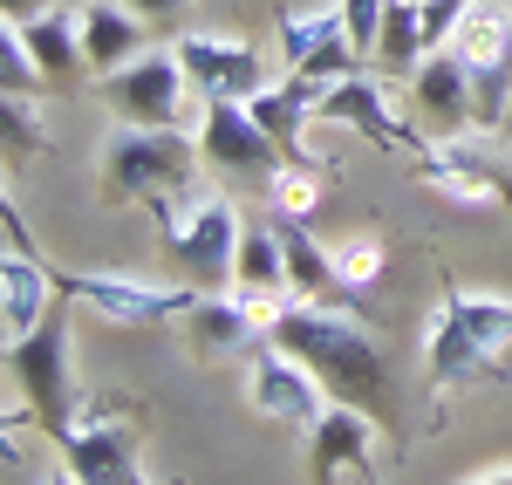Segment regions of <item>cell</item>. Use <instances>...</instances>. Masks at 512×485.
<instances>
[{
	"mask_svg": "<svg viewBox=\"0 0 512 485\" xmlns=\"http://www.w3.org/2000/svg\"><path fill=\"white\" fill-rule=\"evenodd\" d=\"M151 219H158V233H164V253L205 294H226L233 287V253H239V233H246L233 199H219V192H178V199L151 205Z\"/></svg>",
	"mask_w": 512,
	"mask_h": 485,
	"instance_id": "5",
	"label": "cell"
},
{
	"mask_svg": "<svg viewBox=\"0 0 512 485\" xmlns=\"http://www.w3.org/2000/svg\"><path fill=\"white\" fill-rule=\"evenodd\" d=\"M267 199H274V219H280V226L308 219V212L321 205V164H280L274 178H267Z\"/></svg>",
	"mask_w": 512,
	"mask_h": 485,
	"instance_id": "23",
	"label": "cell"
},
{
	"mask_svg": "<svg viewBox=\"0 0 512 485\" xmlns=\"http://www.w3.org/2000/svg\"><path fill=\"white\" fill-rule=\"evenodd\" d=\"M185 342H192V356H253L260 342H267V315H253L239 294H198V308L185 315Z\"/></svg>",
	"mask_w": 512,
	"mask_h": 485,
	"instance_id": "17",
	"label": "cell"
},
{
	"mask_svg": "<svg viewBox=\"0 0 512 485\" xmlns=\"http://www.w3.org/2000/svg\"><path fill=\"white\" fill-rule=\"evenodd\" d=\"M410 103H417V117L431 123L437 137H465L472 130V69H465V55L458 48H431L417 62V76H410Z\"/></svg>",
	"mask_w": 512,
	"mask_h": 485,
	"instance_id": "16",
	"label": "cell"
},
{
	"mask_svg": "<svg viewBox=\"0 0 512 485\" xmlns=\"http://www.w3.org/2000/svg\"><path fill=\"white\" fill-rule=\"evenodd\" d=\"M342 7V21H349V41L362 48V62H369V48L383 35V14H390V0H335Z\"/></svg>",
	"mask_w": 512,
	"mask_h": 485,
	"instance_id": "27",
	"label": "cell"
},
{
	"mask_svg": "<svg viewBox=\"0 0 512 485\" xmlns=\"http://www.w3.org/2000/svg\"><path fill=\"white\" fill-rule=\"evenodd\" d=\"M431 55V41H424V21H417V7L410 0H390V14H383V35L369 48V69L390 82H410L417 76V62Z\"/></svg>",
	"mask_w": 512,
	"mask_h": 485,
	"instance_id": "22",
	"label": "cell"
},
{
	"mask_svg": "<svg viewBox=\"0 0 512 485\" xmlns=\"http://www.w3.org/2000/svg\"><path fill=\"white\" fill-rule=\"evenodd\" d=\"M76 14H82V62H89V82L123 69V62H137V55L151 48V21H144L137 7H123V0H89Z\"/></svg>",
	"mask_w": 512,
	"mask_h": 485,
	"instance_id": "18",
	"label": "cell"
},
{
	"mask_svg": "<svg viewBox=\"0 0 512 485\" xmlns=\"http://www.w3.org/2000/svg\"><path fill=\"white\" fill-rule=\"evenodd\" d=\"M246 404L260 410V417H274V424L315 431L321 410L335 404V397L321 390V376L301 363V356H287L280 342H260V349L246 356Z\"/></svg>",
	"mask_w": 512,
	"mask_h": 485,
	"instance_id": "10",
	"label": "cell"
},
{
	"mask_svg": "<svg viewBox=\"0 0 512 485\" xmlns=\"http://www.w3.org/2000/svg\"><path fill=\"white\" fill-rule=\"evenodd\" d=\"M48 485H82V479L69 472V465H55V472H48Z\"/></svg>",
	"mask_w": 512,
	"mask_h": 485,
	"instance_id": "31",
	"label": "cell"
},
{
	"mask_svg": "<svg viewBox=\"0 0 512 485\" xmlns=\"http://www.w3.org/2000/svg\"><path fill=\"white\" fill-rule=\"evenodd\" d=\"M123 7H137V14H144V21H151V28H178V21H185V7H192V0H123Z\"/></svg>",
	"mask_w": 512,
	"mask_h": 485,
	"instance_id": "29",
	"label": "cell"
},
{
	"mask_svg": "<svg viewBox=\"0 0 512 485\" xmlns=\"http://www.w3.org/2000/svg\"><path fill=\"white\" fill-rule=\"evenodd\" d=\"M478 485H512V472H492V479H478Z\"/></svg>",
	"mask_w": 512,
	"mask_h": 485,
	"instance_id": "32",
	"label": "cell"
},
{
	"mask_svg": "<svg viewBox=\"0 0 512 485\" xmlns=\"http://www.w3.org/2000/svg\"><path fill=\"white\" fill-rule=\"evenodd\" d=\"M424 185H437L444 199L458 205H499V212H512V171L492 151H478V144H465V137H437V144H424Z\"/></svg>",
	"mask_w": 512,
	"mask_h": 485,
	"instance_id": "13",
	"label": "cell"
},
{
	"mask_svg": "<svg viewBox=\"0 0 512 485\" xmlns=\"http://www.w3.org/2000/svg\"><path fill=\"white\" fill-rule=\"evenodd\" d=\"M506 137H512V110H506Z\"/></svg>",
	"mask_w": 512,
	"mask_h": 485,
	"instance_id": "34",
	"label": "cell"
},
{
	"mask_svg": "<svg viewBox=\"0 0 512 485\" xmlns=\"http://www.w3.org/2000/svg\"><path fill=\"white\" fill-rule=\"evenodd\" d=\"M41 62H35V48H28V35L14 28V21H0V89L7 96H41Z\"/></svg>",
	"mask_w": 512,
	"mask_h": 485,
	"instance_id": "25",
	"label": "cell"
},
{
	"mask_svg": "<svg viewBox=\"0 0 512 485\" xmlns=\"http://www.w3.org/2000/svg\"><path fill=\"white\" fill-rule=\"evenodd\" d=\"M96 96L110 103L117 123H144V130H185L192 123V76L178 62V48H144L137 62H123L110 76H96Z\"/></svg>",
	"mask_w": 512,
	"mask_h": 485,
	"instance_id": "7",
	"label": "cell"
},
{
	"mask_svg": "<svg viewBox=\"0 0 512 485\" xmlns=\"http://www.w3.org/2000/svg\"><path fill=\"white\" fill-rule=\"evenodd\" d=\"M274 41H280V69H294V76L342 82L362 69V48L349 41L342 7H280Z\"/></svg>",
	"mask_w": 512,
	"mask_h": 485,
	"instance_id": "11",
	"label": "cell"
},
{
	"mask_svg": "<svg viewBox=\"0 0 512 485\" xmlns=\"http://www.w3.org/2000/svg\"><path fill=\"white\" fill-rule=\"evenodd\" d=\"M267 342H280L287 356H301L335 404L369 410L383 431H396V376L383 363V349H376V335L355 322V308L287 301L274 322H267Z\"/></svg>",
	"mask_w": 512,
	"mask_h": 485,
	"instance_id": "1",
	"label": "cell"
},
{
	"mask_svg": "<svg viewBox=\"0 0 512 485\" xmlns=\"http://www.w3.org/2000/svg\"><path fill=\"white\" fill-rule=\"evenodd\" d=\"M62 7H89V0H62Z\"/></svg>",
	"mask_w": 512,
	"mask_h": 485,
	"instance_id": "33",
	"label": "cell"
},
{
	"mask_svg": "<svg viewBox=\"0 0 512 485\" xmlns=\"http://www.w3.org/2000/svg\"><path fill=\"white\" fill-rule=\"evenodd\" d=\"M21 35H28V48H35V62H41V76H48V82H82V76H89V62H82V14H76V7L55 0V7H48L41 21H28Z\"/></svg>",
	"mask_w": 512,
	"mask_h": 485,
	"instance_id": "21",
	"label": "cell"
},
{
	"mask_svg": "<svg viewBox=\"0 0 512 485\" xmlns=\"http://www.w3.org/2000/svg\"><path fill=\"white\" fill-rule=\"evenodd\" d=\"M55 301H62L55 274H48L41 260H28V253H7V267H0V328H7V342L28 335V328H41Z\"/></svg>",
	"mask_w": 512,
	"mask_h": 485,
	"instance_id": "20",
	"label": "cell"
},
{
	"mask_svg": "<svg viewBox=\"0 0 512 485\" xmlns=\"http://www.w3.org/2000/svg\"><path fill=\"white\" fill-rule=\"evenodd\" d=\"M198 144L192 130H144V123H117V137L103 144V192L117 205H151L192 192L198 178Z\"/></svg>",
	"mask_w": 512,
	"mask_h": 485,
	"instance_id": "4",
	"label": "cell"
},
{
	"mask_svg": "<svg viewBox=\"0 0 512 485\" xmlns=\"http://www.w3.org/2000/svg\"><path fill=\"white\" fill-rule=\"evenodd\" d=\"M55 451H62V465L82 485H164L144 465V417H137V404H123V397L82 404V417L69 424V438Z\"/></svg>",
	"mask_w": 512,
	"mask_h": 485,
	"instance_id": "6",
	"label": "cell"
},
{
	"mask_svg": "<svg viewBox=\"0 0 512 485\" xmlns=\"http://www.w3.org/2000/svg\"><path fill=\"white\" fill-rule=\"evenodd\" d=\"M383 260H390V246L376 240V233H362V240H349V246H335V267H342V281L362 294V287H376L383 281Z\"/></svg>",
	"mask_w": 512,
	"mask_h": 485,
	"instance_id": "26",
	"label": "cell"
},
{
	"mask_svg": "<svg viewBox=\"0 0 512 485\" xmlns=\"http://www.w3.org/2000/svg\"><path fill=\"white\" fill-rule=\"evenodd\" d=\"M376 438L383 424L355 404H328L308 431V485H383L376 479Z\"/></svg>",
	"mask_w": 512,
	"mask_h": 485,
	"instance_id": "12",
	"label": "cell"
},
{
	"mask_svg": "<svg viewBox=\"0 0 512 485\" xmlns=\"http://www.w3.org/2000/svg\"><path fill=\"white\" fill-rule=\"evenodd\" d=\"M198 158L212 178H253V185H267L287 164L246 103H198Z\"/></svg>",
	"mask_w": 512,
	"mask_h": 485,
	"instance_id": "9",
	"label": "cell"
},
{
	"mask_svg": "<svg viewBox=\"0 0 512 485\" xmlns=\"http://www.w3.org/2000/svg\"><path fill=\"white\" fill-rule=\"evenodd\" d=\"M321 123H342V130H355V137H369L376 151H410V158H424V130H410V123H396L390 117V103H383V82L376 76H342V82H328V96H321Z\"/></svg>",
	"mask_w": 512,
	"mask_h": 485,
	"instance_id": "15",
	"label": "cell"
},
{
	"mask_svg": "<svg viewBox=\"0 0 512 485\" xmlns=\"http://www.w3.org/2000/svg\"><path fill=\"white\" fill-rule=\"evenodd\" d=\"M69 301L89 308V315H103L110 328H178L185 315L198 308V281H137V274H69Z\"/></svg>",
	"mask_w": 512,
	"mask_h": 485,
	"instance_id": "8",
	"label": "cell"
},
{
	"mask_svg": "<svg viewBox=\"0 0 512 485\" xmlns=\"http://www.w3.org/2000/svg\"><path fill=\"white\" fill-rule=\"evenodd\" d=\"M280 226V219H274ZM280 246H287V287H294V301H321V308H355V287L342 281V267H335V253L308 233V219H294V226H280Z\"/></svg>",
	"mask_w": 512,
	"mask_h": 485,
	"instance_id": "19",
	"label": "cell"
},
{
	"mask_svg": "<svg viewBox=\"0 0 512 485\" xmlns=\"http://www.w3.org/2000/svg\"><path fill=\"white\" fill-rule=\"evenodd\" d=\"M410 7H424V0H410Z\"/></svg>",
	"mask_w": 512,
	"mask_h": 485,
	"instance_id": "35",
	"label": "cell"
},
{
	"mask_svg": "<svg viewBox=\"0 0 512 485\" xmlns=\"http://www.w3.org/2000/svg\"><path fill=\"white\" fill-rule=\"evenodd\" d=\"M55 0H0V21H14V28H28V21H41Z\"/></svg>",
	"mask_w": 512,
	"mask_h": 485,
	"instance_id": "30",
	"label": "cell"
},
{
	"mask_svg": "<svg viewBox=\"0 0 512 485\" xmlns=\"http://www.w3.org/2000/svg\"><path fill=\"white\" fill-rule=\"evenodd\" d=\"M0 226H7V253L41 260V253H35V233H28V219H21V205H14V199H0Z\"/></svg>",
	"mask_w": 512,
	"mask_h": 485,
	"instance_id": "28",
	"label": "cell"
},
{
	"mask_svg": "<svg viewBox=\"0 0 512 485\" xmlns=\"http://www.w3.org/2000/svg\"><path fill=\"white\" fill-rule=\"evenodd\" d=\"M178 62L192 76L198 103H246L267 89V62L233 35H178Z\"/></svg>",
	"mask_w": 512,
	"mask_h": 485,
	"instance_id": "14",
	"label": "cell"
},
{
	"mask_svg": "<svg viewBox=\"0 0 512 485\" xmlns=\"http://www.w3.org/2000/svg\"><path fill=\"white\" fill-rule=\"evenodd\" d=\"M69 315H76V301L62 287V301L48 308V322L7 342V383H14V397L28 404V417L55 445L69 438V424L82 417V390H76V369H69Z\"/></svg>",
	"mask_w": 512,
	"mask_h": 485,
	"instance_id": "3",
	"label": "cell"
},
{
	"mask_svg": "<svg viewBox=\"0 0 512 485\" xmlns=\"http://www.w3.org/2000/svg\"><path fill=\"white\" fill-rule=\"evenodd\" d=\"M506 349H512V301L506 294H472L465 281H444L431 342H424L431 397L472 390V383H499V376H506V369H499Z\"/></svg>",
	"mask_w": 512,
	"mask_h": 485,
	"instance_id": "2",
	"label": "cell"
},
{
	"mask_svg": "<svg viewBox=\"0 0 512 485\" xmlns=\"http://www.w3.org/2000/svg\"><path fill=\"white\" fill-rule=\"evenodd\" d=\"M0 137H7V164L41 158V151H48V130H41L35 96H7V103H0Z\"/></svg>",
	"mask_w": 512,
	"mask_h": 485,
	"instance_id": "24",
	"label": "cell"
}]
</instances>
